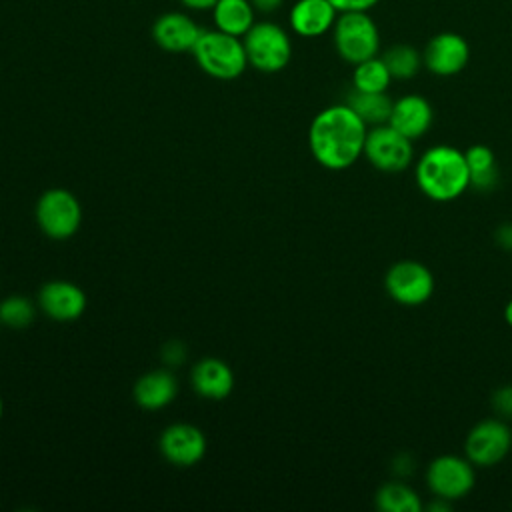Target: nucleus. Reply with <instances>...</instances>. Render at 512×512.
I'll return each mask as SVG.
<instances>
[{
	"label": "nucleus",
	"instance_id": "6e6552de",
	"mask_svg": "<svg viewBox=\"0 0 512 512\" xmlns=\"http://www.w3.org/2000/svg\"><path fill=\"white\" fill-rule=\"evenodd\" d=\"M512 450V430L502 418H486L470 428L464 440V456L476 468L502 462Z\"/></svg>",
	"mask_w": 512,
	"mask_h": 512
},
{
	"label": "nucleus",
	"instance_id": "39448f33",
	"mask_svg": "<svg viewBox=\"0 0 512 512\" xmlns=\"http://www.w3.org/2000/svg\"><path fill=\"white\" fill-rule=\"evenodd\" d=\"M248 66L258 72H280L292 58L290 34L272 20L254 22L252 28L242 36Z\"/></svg>",
	"mask_w": 512,
	"mask_h": 512
},
{
	"label": "nucleus",
	"instance_id": "2f4dec72",
	"mask_svg": "<svg viewBox=\"0 0 512 512\" xmlns=\"http://www.w3.org/2000/svg\"><path fill=\"white\" fill-rule=\"evenodd\" d=\"M504 320H506V324L512 328V300H508V304H506V308H504Z\"/></svg>",
	"mask_w": 512,
	"mask_h": 512
},
{
	"label": "nucleus",
	"instance_id": "9b49d317",
	"mask_svg": "<svg viewBox=\"0 0 512 512\" xmlns=\"http://www.w3.org/2000/svg\"><path fill=\"white\" fill-rule=\"evenodd\" d=\"M470 60L468 42L456 32H440L428 40L422 52V64L436 76H454Z\"/></svg>",
	"mask_w": 512,
	"mask_h": 512
},
{
	"label": "nucleus",
	"instance_id": "2eb2a0df",
	"mask_svg": "<svg viewBox=\"0 0 512 512\" xmlns=\"http://www.w3.org/2000/svg\"><path fill=\"white\" fill-rule=\"evenodd\" d=\"M434 120L432 104L420 94H406L392 102L388 124L410 140L422 138Z\"/></svg>",
	"mask_w": 512,
	"mask_h": 512
},
{
	"label": "nucleus",
	"instance_id": "1a4fd4ad",
	"mask_svg": "<svg viewBox=\"0 0 512 512\" xmlns=\"http://www.w3.org/2000/svg\"><path fill=\"white\" fill-rule=\"evenodd\" d=\"M476 482L474 464L466 456L444 454L434 458L426 468L428 490L444 502L464 498Z\"/></svg>",
	"mask_w": 512,
	"mask_h": 512
},
{
	"label": "nucleus",
	"instance_id": "5701e85b",
	"mask_svg": "<svg viewBox=\"0 0 512 512\" xmlns=\"http://www.w3.org/2000/svg\"><path fill=\"white\" fill-rule=\"evenodd\" d=\"M392 82L390 70L386 68L382 56L368 58L364 62L354 64L352 72V88L362 92H386Z\"/></svg>",
	"mask_w": 512,
	"mask_h": 512
},
{
	"label": "nucleus",
	"instance_id": "72a5a7b5",
	"mask_svg": "<svg viewBox=\"0 0 512 512\" xmlns=\"http://www.w3.org/2000/svg\"><path fill=\"white\" fill-rule=\"evenodd\" d=\"M0 324H2V322H0Z\"/></svg>",
	"mask_w": 512,
	"mask_h": 512
},
{
	"label": "nucleus",
	"instance_id": "f8f14e48",
	"mask_svg": "<svg viewBox=\"0 0 512 512\" xmlns=\"http://www.w3.org/2000/svg\"><path fill=\"white\" fill-rule=\"evenodd\" d=\"M160 452L174 466H194L206 454V438L192 424H172L160 436Z\"/></svg>",
	"mask_w": 512,
	"mask_h": 512
},
{
	"label": "nucleus",
	"instance_id": "9d476101",
	"mask_svg": "<svg viewBox=\"0 0 512 512\" xmlns=\"http://www.w3.org/2000/svg\"><path fill=\"white\" fill-rule=\"evenodd\" d=\"M384 288L394 302L402 306H420L434 292V276L422 262L400 260L388 268Z\"/></svg>",
	"mask_w": 512,
	"mask_h": 512
},
{
	"label": "nucleus",
	"instance_id": "473e14b6",
	"mask_svg": "<svg viewBox=\"0 0 512 512\" xmlns=\"http://www.w3.org/2000/svg\"><path fill=\"white\" fill-rule=\"evenodd\" d=\"M2 412H4V404H2V398H0V418H2Z\"/></svg>",
	"mask_w": 512,
	"mask_h": 512
},
{
	"label": "nucleus",
	"instance_id": "b1692460",
	"mask_svg": "<svg viewBox=\"0 0 512 512\" xmlns=\"http://www.w3.org/2000/svg\"><path fill=\"white\" fill-rule=\"evenodd\" d=\"M382 60L390 70L392 80H410L418 74L422 64V54L410 44H394L384 50Z\"/></svg>",
	"mask_w": 512,
	"mask_h": 512
},
{
	"label": "nucleus",
	"instance_id": "7ed1b4c3",
	"mask_svg": "<svg viewBox=\"0 0 512 512\" xmlns=\"http://www.w3.org/2000/svg\"><path fill=\"white\" fill-rule=\"evenodd\" d=\"M192 56L196 64L216 80H234L248 66L242 38L216 28L202 30L196 46L192 48Z\"/></svg>",
	"mask_w": 512,
	"mask_h": 512
},
{
	"label": "nucleus",
	"instance_id": "0eeeda50",
	"mask_svg": "<svg viewBox=\"0 0 512 512\" xmlns=\"http://www.w3.org/2000/svg\"><path fill=\"white\" fill-rule=\"evenodd\" d=\"M366 160L380 172H402L414 160L412 140L392 128L388 122L370 126L366 132L364 154Z\"/></svg>",
	"mask_w": 512,
	"mask_h": 512
},
{
	"label": "nucleus",
	"instance_id": "aec40b11",
	"mask_svg": "<svg viewBox=\"0 0 512 512\" xmlns=\"http://www.w3.org/2000/svg\"><path fill=\"white\" fill-rule=\"evenodd\" d=\"M464 158L470 172V186L482 192L492 190L498 182V166H496L494 150L486 144H474L466 148Z\"/></svg>",
	"mask_w": 512,
	"mask_h": 512
},
{
	"label": "nucleus",
	"instance_id": "393cba45",
	"mask_svg": "<svg viewBox=\"0 0 512 512\" xmlns=\"http://www.w3.org/2000/svg\"><path fill=\"white\" fill-rule=\"evenodd\" d=\"M36 316L34 304L24 296H10L0 302V322L10 328H24Z\"/></svg>",
	"mask_w": 512,
	"mask_h": 512
},
{
	"label": "nucleus",
	"instance_id": "423d86ee",
	"mask_svg": "<svg viewBox=\"0 0 512 512\" xmlns=\"http://www.w3.org/2000/svg\"><path fill=\"white\" fill-rule=\"evenodd\" d=\"M36 222L52 240H66L74 236L82 222L78 198L64 188L46 190L36 202Z\"/></svg>",
	"mask_w": 512,
	"mask_h": 512
},
{
	"label": "nucleus",
	"instance_id": "c756f323",
	"mask_svg": "<svg viewBox=\"0 0 512 512\" xmlns=\"http://www.w3.org/2000/svg\"><path fill=\"white\" fill-rule=\"evenodd\" d=\"M496 242L504 248H512V222H506L496 230Z\"/></svg>",
	"mask_w": 512,
	"mask_h": 512
},
{
	"label": "nucleus",
	"instance_id": "cd10ccee",
	"mask_svg": "<svg viewBox=\"0 0 512 512\" xmlns=\"http://www.w3.org/2000/svg\"><path fill=\"white\" fill-rule=\"evenodd\" d=\"M164 362H168V364H180L182 360H184V348L182 346H178V344H168L166 346V350H164Z\"/></svg>",
	"mask_w": 512,
	"mask_h": 512
},
{
	"label": "nucleus",
	"instance_id": "a211bd4d",
	"mask_svg": "<svg viewBox=\"0 0 512 512\" xmlns=\"http://www.w3.org/2000/svg\"><path fill=\"white\" fill-rule=\"evenodd\" d=\"M178 392V382L168 370H152L144 374L134 386L136 404L146 410H160L168 406Z\"/></svg>",
	"mask_w": 512,
	"mask_h": 512
},
{
	"label": "nucleus",
	"instance_id": "dca6fc26",
	"mask_svg": "<svg viewBox=\"0 0 512 512\" xmlns=\"http://www.w3.org/2000/svg\"><path fill=\"white\" fill-rule=\"evenodd\" d=\"M338 10L328 0H296L288 12L290 30L302 38H318L332 32Z\"/></svg>",
	"mask_w": 512,
	"mask_h": 512
},
{
	"label": "nucleus",
	"instance_id": "ddd939ff",
	"mask_svg": "<svg viewBox=\"0 0 512 512\" xmlns=\"http://www.w3.org/2000/svg\"><path fill=\"white\" fill-rule=\"evenodd\" d=\"M40 310L58 322H72L86 310V294L72 282L52 280L38 292Z\"/></svg>",
	"mask_w": 512,
	"mask_h": 512
},
{
	"label": "nucleus",
	"instance_id": "7c9ffc66",
	"mask_svg": "<svg viewBox=\"0 0 512 512\" xmlns=\"http://www.w3.org/2000/svg\"><path fill=\"white\" fill-rule=\"evenodd\" d=\"M184 8H190V10H196V12H204V10H212V6L218 2V0H178Z\"/></svg>",
	"mask_w": 512,
	"mask_h": 512
},
{
	"label": "nucleus",
	"instance_id": "4be33fe9",
	"mask_svg": "<svg viewBox=\"0 0 512 512\" xmlns=\"http://www.w3.org/2000/svg\"><path fill=\"white\" fill-rule=\"evenodd\" d=\"M374 502H376V508L382 512H420L422 510L420 496L400 480L382 484L374 496Z\"/></svg>",
	"mask_w": 512,
	"mask_h": 512
},
{
	"label": "nucleus",
	"instance_id": "f03ea898",
	"mask_svg": "<svg viewBox=\"0 0 512 512\" xmlns=\"http://www.w3.org/2000/svg\"><path fill=\"white\" fill-rule=\"evenodd\" d=\"M416 184L434 202H450L470 188V172L464 152L438 144L416 160Z\"/></svg>",
	"mask_w": 512,
	"mask_h": 512
},
{
	"label": "nucleus",
	"instance_id": "6ab92c4d",
	"mask_svg": "<svg viewBox=\"0 0 512 512\" xmlns=\"http://www.w3.org/2000/svg\"><path fill=\"white\" fill-rule=\"evenodd\" d=\"M210 12L216 30L240 38L256 22V10L250 0H218Z\"/></svg>",
	"mask_w": 512,
	"mask_h": 512
},
{
	"label": "nucleus",
	"instance_id": "bb28decb",
	"mask_svg": "<svg viewBox=\"0 0 512 512\" xmlns=\"http://www.w3.org/2000/svg\"><path fill=\"white\" fill-rule=\"evenodd\" d=\"M338 12H368L370 8H374L380 0H328Z\"/></svg>",
	"mask_w": 512,
	"mask_h": 512
},
{
	"label": "nucleus",
	"instance_id": "412c9836",
	"mask_svg": "<svg viewBox=\"0 0 512 512\" xmlns=\"http://www.w3.org/2000/svg\"><path fill=\"white\" fill-rule=\"evenodd\" d=\"M392 102L386 92H362L354 90L348 94L346 104L360 116L366 126L386 124L392 112Z\"/></svg>",
	"mask_w": 512,
	"mask_h": 512
},
{
	"label": "nucleus",
	"instance_id": "c85d7f7f",
	"mask_svg": "<svg viewBox=\"0 0 512 512\" xmlns=\"http://www.w3.org/2000/svg\"><path fill=\"white\" fill-rule=\"evenodd\" d=\"M250 2H252V6H254L256 12L272 14V12H276V10L282 6L284 0H250Z\"/></svg>",
	"mask_w": 512,
	"mask_h": 512
},
{
	"label": "nucleus",
	"instance_id": "f257e3e1",
	"mask_svg": "<svg viewBox=\"0 0 512 512\" xmlns=\"http://www.w3.org/2000/svg\"><path fill=\"white\" fill-rule=\"evenodd\" d=\"M368 126L344 102L320 110L308 130L314 160L328 170H346L362 154Z\"/></svg>",
	"mask_w": 512,
	"mask_h": 512
},
{
	"label": "nucleus",
	"instance_id": "20e7f679",
	"mask_svg": "<svg viewBox=\"0 0 512 512\" xmlns=\"http://www.w3.org/2000/svg\"><path fill=\"white\" fill-rule=\"evenodd\" d=\"M332 40L338 56L348 64H358L380 52V32L368 12H338L332 26Z\"/></svg>",
	"mask_w": 512,
	"mask_h": 512
},
{
	"label": "nucleus",
	"instance_id": "a878e982",
	"mask_svg": "<svg viewBox=\"0 0 512 512\" xmlns=\"http://www.w3.org/2000/svg\"><path fill=\"white\" fill-rule=\"evenodd\" d=\"M492 410L502 420L512 418V386H502L492 394Z\"/></svg>",
	"mask_w": 512,
	"mask_h": 512
},
{
	"label": "nucleus",
	"instance_id": "4468645a",
	"mask_svg": "<svg viewBox=\"0 0 512 512\" xmlns=\"http://www.w3.org/2000/svg\"><path fill=\"white\" fill-rule=\"evenodd\" d=\"M202 28L186 12H166L152 24L154 42L166 52H192Z\"/></svg>",
	"mask_w": 512,
	"mask_h": 512
},
{
	"label": "nucleus",
	"instance_id": "f3484780",
	"mask_svg": "<svg viewBox=\"0 0 512 512\" xmlns=\"http://www.w3.org/2000/svg\"><path fill=\"white\" fill-rule=\"evenodd\" d=\"M190 382L196 394L210 400H222L234 388V374L226 362L218 358H204L192 368Z\"/></svg>",
	"mask_w": 512,
	"mask_h": 512
}]
</instances>
